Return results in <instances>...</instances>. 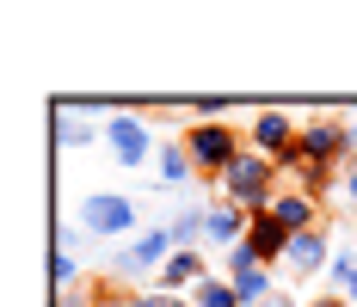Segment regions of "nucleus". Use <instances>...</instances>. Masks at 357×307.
<instances>
[{
    "label": "nucleus",
    "mask_w": 357,
    "mask_h": 307,
    "mask_svg": "<svg viewBox=\"0 0 357 307\" xmlns=\"http://www.w3.org/2000/svg\"><path fill=\"white\" fill-rule=\"evenodd\" d=\"M142 111H148V104H123L117 117H105V148H111V160H117V166H123V172L148 166V160L160 154V141L148 136Z\"/></svg>",
    "instance_id": "f03ea898"
},
{
    "label": "nucleus",
    "mask_w": 357,
    "mask_h": 307,
    "mask_svg": "<svg viewBox=\"0 0 357 307\" xmlns=\"http://www.w3.org/2000/svg\"><path fill=\"white\" fill-rule=\"evenodd\" d=\"M252 215L241 203H222V197H210V215H204V246H222V252H234L241 239H247Z\"/></svg>",
    "instance_id": "6e6552de"
},
{
    "label": "nucleus",
    "mask_w": 357,
    "mask_h": 307,
    "mask_svg": "<svg viewBox=\"0 0 357 307\" xmlns=\"http://www.w3.org/2000/svg\"><path fill=\"white\" fill-rule=\"evenodd\" d=\"M308 307H351V301H345V295H333V289H321V295H314Z\"/></svg>",
    "instance_id": "6ab92c4d"
},
{
    "label": "nucleus",
    "mask_w": 357,
    "mask_h": 307,
    "mask_svg": "<svg viewBox=\"0 0 357 307\" xmlns=\"http://www.w3.org/2000/svg\"><path fill=\"white\" fill-rule=\"evenodd\" d=\"M296 160L314 172H333L339 160H351V141H345V117H308L302 136H296Z\"/></svg>",
    "instance_id": "7ed1b4c3"
},
{
    "label": "nucleus",
    "mask_w": 357,
    "mask_h": 307,
    "mask_svg": "<svg viewBox=\"0 0 357 307\" xmlns=\"http://www.w3.org/2000/svg\"><path fill=\"white\" fill-rule=\"evenodd\" d=\"M296 276H326V265H333V246H326V234L314 228V234H296L289 239V258H284Z\"/></svg>",
    "instance_id": "1a4fd4ad"
},
{
    "label": "nucleus",
    "mask_w": 357,
    "mask_h": 307,
    "mask_svg": "<svg viewBox=\"0 0 357 307\" xmlns=\"http://www.w3.org/2000/svg\"><path fill=\"white\" fill-rule=\"evenodd\" d=\"M259 258H252L247 246H234V252H222V276H241V271H252Z\"/></svg>",
    "instance_id": "a211bd4d"
},
{
    "label": "nucleus",
    "mask_w": 357,
    "mask_h": 307,
    "mask_svg": "<svg viewBox=\"0 0 357 307\" xmlns=\"http://www.w3.org/2000/svg\"><path fill=\"white\" fill-rule=\"evenodd\" d=\"M296 136H302V123H296L289 111H259L252 129H247V148L284 166V160H296Z\"/></svg>",
    "instance_id": "39448f33"
},
{
    "label": "nucleus",
    "mask_w": 357,
    "mask_h": 307,
    "mask_svg": "<svg viewBox=\"0 0 357 307\" xmlns=\"http://www.w3.org/2000/svg\"><path fill=\"white\" fill-rule=\"evenodd\" d=\"M204 215H210V197H204V203H185L173 221H167V234H173L178 252H197V246H204Z\"/></svg>",
    "instance_id": "f8f14e48"
},
{
    "label": "nucleus",
    "mask_w": 357,
    "mask_h": 307,
    "mask_svg": "<svg viewBox=\"0 0 357 307\" xmlns=\"http://www.w3.org/2000/svg\"><path fill=\"white\" fill-rule=\"evenodd\" d=\"M228 283H234V295H241V307H265L271 295H278V283H271V271H265V265H252V271L228 276Z\"/></svg>",
    "instance_id": "4468645a"
},
{
    "label": "nucleus",
    "mask_w": 357,
    "mask_h": 307,
    "mask_svg": "<svg viewBox=\"0 0 357 307\" xmlns=\"http://www.w3.org/2000/svg\"><path fill=\"white\" fill-rule=\"evenodd\" d=\"M154 172H160V184H185V178H197V160H191V148L185 141H160V154H154Z\"/></svg>",
    "instance_id": "ddd939ff"
},
{
    "label": "nucleus",
    "mask_w": 357,
    "mask_h": 307,
    "mask_svg": "<svg viewBox=\"0 0 357 307\" xmlns=\"http://www.w3.org/2000/svg\"><path fill=\"white\" fill-rule=\"evenodd\" d=\"M271 215L284 221L289 234H314V228H321V203H314L308 191H278V203H271Z\"/></svg>",
    "instance_id": "9d476101"
},
{
    "label": "nucleus",
    "mask_w": 357,
    "mask_h": 307,
    "mask_svg": "<svg viewBox=\"0 0 357 307\" xmlns=\"http://www.w3.org/2000/svg\"><path fill=\"white\" fill-rule=\"evenodd\" d=\"M345 141H351V166H357V111H345Z\"/></svg>",
    "instance_id": "aec40b11"
},
{
    "label": "nucleus",
    "mask_w": 357,
    "mask_h": 307,
    "mask_svg": "<svg viewBox=\"0 0 357 307\" xmlns=\"http://www.w3.org/2000/svg\"><path fill=\"white\" fill-rule=\"evenodd\" d=\"M210 197H222V203H241L247 215H265V209L278 203V160H265V154H241L234 166L215 178Z\"/></svg>",
    "instance_id": "f257e3e1"
},
{
    "label": "nucleus",
    "mask_w": 357,
    "mask_h": 307,
    "mask_svg": "<svg viewBox=\"0 0 357 307\" xmlns=\"http://www.w3.org/2000/svg\"><path fill=\"white\" fill-rule=\"evenodd\" d=\"M136 307H191V295H167V289H136Z\"/></svg>",
    "instance_id": "f3484780"
},
{
    "label": "nucleus",
    "mask_w": 357,
    "mask_h": 307,
    "mask_svg": "<svg viewBox=\"0 0 357 307\" xmlns=\"http://www.w3.org/2000/svg\"><path fill=\"white\" fill-rule=\"evenodd\" d=\"M111 307H136V295H123V301H111Z\"/></svg>",
    "instance_id": "393cba45"
},
{
    "label": "nucleus",
    "mask_w": 357,
    "mask_h": 307,
    "mask_svg": "<svg viewBox=\"0 0 357 307\" xmlns=\"http://www.w3.org/2000/svg\"><path fill=\"white\" fill-rule=\"evenodd\" d=\"M56 307H86V295L74 289V295H56Z\"/></svg>",
    "instance_id": "4be33fe9"
},
{
    "label": "nucleus",
    "mask_w": 357,
    "mask_h": 307,
    "mask_svg": "<svg viewBox=\"0 0 357 307\" xmlns=\"http://www.w3.org/2000/svg\"><path fill=\"white\" fill-rule=\"evenodd\" d=\"M80 228L93 239H123V234H136V203L123 197V191H93V197H80V215H74Z\"/></svg>",
    "instance_id": "20e7f679"
},
{
    "label": "nucleus",
    "mask_w": 357,
    "mask_h": 307,
    "mask_svg": "<svg viewBox=\"0 0 357 307\" xmlns=\"http://www.w3.org/2000/svg\"><path fill=\"white\" fill-rule=\"evenodd\" d=\"M289 239H296V234H289L284 221L265 209V215H252V228H247V239H241V246H247V252L265 265V271H278V265L289 258Z\"/></svg>",
    "instance_id": "0eeeda50"
},
{
    "label": "nucleus",
    "mask_w": 357,
    "mask_h": 307,
    "mask_svg": "<svg viewBox=\"0 0 357 307\" xmlns=\"http://www.w3.org/2000/svg\"><path fill=\"white\" fill-rule=\"evenodd\" d=\"M345 301H351V307H357V276H351V289H345Z\"/></svg>",
    "instance_id": "b1692460"
},
{
    "label": "nucleus",
    "mask_w": 357,
    "mask_h": 307,
    "mask_svg": "<svg viewBox=\"0 0 357 307\" xmlns=\"http://www.w3.org/2000/svg\"><path fill=\"white\" fill-rule=\"evenodd\" d=\"M345 197H351V209H357V166L345 172Z\"/></svg>",
    "instance_id": "5701e85b"
},
{
    "label": "nucleus",
    "mask_w": 357,
    "mask_h": 307,
    "mask_svg": "<svg viewBox=\"0 0 357 307\" xmlns=\"http://www.w3.org/2000/svg\"><path fill=\"white\" fill-rule=\"evenodd\" d=\"M265 307H302V301H296L289 289H278V295H271V301H265Z\"/></svg>",
    "instance_id": "412c9836"
},
{
    "label": "nucleus",
    "mask_w": 357,
    "mask_h": 307,
    "mask_svg": "<svg viewBox=\"0 0 357 307\" xmlns=\"http://www.w3.org/2000/svg\"><path fill=\"white\" fill-rule=\"evenodd\" d=\"M173 252H178V246H173V234H167V228H142V234L117 252V271H123V276H148V271L160 276V265H167Z\"/></svg>",
    "instance_id": "423d86ee"
},
{
    "label": "nucleus",
    "mask_w": 357,
    "mask_h": 307,
    "mask_svg": "<svg viewBox=\"0 0 357 307\" xmlns=\"http://www.w3.org/2000/svg\"><path fill=\"white\" fill-rule=\"evenodd\" d=\"M191 307H241V295H234V283L222 271H210L197 289H191Z\"/></svg>",
    "instance_id": "2eb2a0df"
},
{
    "label": "nucleus",
    "mask_w": 357,
    "mask_h": 307,
    "mask_svg": "<svg viewBox=\"0 0 357 307\" xmlns=\"http://www.w3.org/2000/svg\"><path fill=\"white\" fill-rule=\"evenodd\" d=\"M210 276V265L197 258V252H173L167 265H160V276H154V289H167V295H178V289H197Z\"/></svg>",
    "instance_id": "9b49d317"
},
{
    "label": "nucleus",
    "mask_w": 357,
    "mask_h": 307,
    "mask_svg": "<svg viewBox=\"0 0 357 307\" xmlns=\"http://www.w3.org/2000/svg\"><path fill=\"white\" fill-rule=\"evenodd\" d=\"M50 283H56V295H74V283H80V258H74V252H56Z\"/></svg>",
    "instance_id": "dca6fc26"
}]
</instances>
